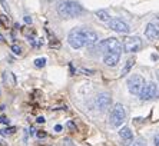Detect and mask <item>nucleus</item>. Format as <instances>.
<instances>
[{
    "instance_id": "6",
    "label": "nucleus",
    "mask_w": 159,
    "mask_h": 146,
    "mask_svg": "<svg viewBox=\"0 0 159 146\" xmlns=\"http://www.w3.org/2000/svg\"><path fill=\"white\" fill-rule=\"evenodd\" d=\"M98 50L103 52V53H106V52H109V50L122 52V44H120V42H119L118 39H115V37H109V39L100 42V43L98 44Z\"/></svg>"
},
{
    "instance_id": "20",
    "label": "nucleus",
    "mask_w": 159,
    "mask_h": 146,
    "mask_svg": "<svg viewBox=\"0 0 159 146\" xmlns=\"http://www.w3.org/2000/svg\"><path fill=\"white\" fill-rule=\"evenodd\" d=\"M0 4H2V7L4 9V11H7V13H10V6H9L7 0H0Z\"/></svg>"
},
{
    "instance_id": "32",
    "label": "nucleus",
    "mask_w": 159,
    "mask_h": 146,
    "mask_svg": "<svg viewBox=\"0 0 159 146\" xmlns=\"http://www.w3.org/2000/svg\"><path fill=\"white\" fill-rule=\"evenodd\" d=\"M155 146H159V135L155 136Z\"/></svg>"
},
{
    "instance_id": "24",
    "label": "nucleus",
    "mask_w": 159,
    "mask_h": 146,
    "mask_svg": "<svg viewBox=\"0 0 159 146\" xmlns=\"http://www.w3.org/2000/svg\"><path fill=\"white\" fill-rule=\"evenodd\" d=\"M36 136H37L39 139H43V138H46V132L39 130V132H36Z\"/></svg>"
},
{
    "instance_id": "34",
    "label": "nucleus",
    "mask_w": 159,
    "mask_h": 146,
    "mask_svg": "<svg viewBox=\"0 0 159 146\" xmlns=\"http://www.w3.org/2000/svg\"><path fill=\"white\" fill-rule=\"evenodd\" d=\"M152 59H153V60H158V55H152Z\"/></svg>"
},
{
    "instance_id": "29",
    "label": "nucleus",
    "mask_w": 159,
    "mask_h": 146,
    "mask_svg": "<svg viewBox=\"0 0 159 146\" xmlns=\"http://www.w3.org/2000/svg\"><path fill=\"white\" fill-rule=\"evenodd\" d=\"M25 22H26L27 25H30V23H32V17H30V16H25Z\"/></svg>"
},
{
    "instance_id": "25",
    "label": "nucleus",
    "mask_w": 159,
    "mask_h": 146,
    "mask_svg": "<svg viewBox=\"0 0 159 146\" xmlns=\"http://www.w3.org/2000/svg\"><path fill=\"white\" fill-rule=\"evenodd\" d=\"M133 146H146V142H145L143 139H139L138 142H135V145Z\"/></svg>"
},
{
    "instance_id": "30",
    "label": "nucleus",
    "mask_w": 159,
    "mask_h": 146,
    "mask_svg": "<svg viewBox=\"0 0 159 146\" xmlns=\"http://www.w3.org/2000/svg\"><path fill=\"white\" fill-rule=\"evenodd\" d=\"M55 132H57V133H59V132H62V126H60V125H56V126H55Z\"/></svg>"
},
{
    "instance_id": "12",
    "label": "nucleus",
    "mask_w": 159,
    "mask_h": 146,
    "mask_svg": "<svg viewBox=\"0 0 159 146\" xmlns=\"http://www.w3.org/2000/svg\"><path fill=\"white\" fill-rule=\"evenodd\" d=\"M119 136L122 138V145L123 146H130L133 143V135H132V130H130L129 128H122L120 130H119Z\"/></svg>"
},
{
    "instance_id": "14",
    "label": "nucleus",
    "mask_w": 159,
    "mask_h": 146,
    "mask_svg": "<svg viewBox=\"0 0 159 146\" xmlns=\"http://www.w3.org/2000/svg\"><path fill=\"white\" fill-rule=\"evenodd\" d=\"M95 15H96V17L99 19L100 22H107V23H109L112 20L111 16H109V13H107L106 10H98Z\"/></svg>"
},
{
    "instance_id": "21",
    "label": "nucleus",
    "mask_w": 159,
    "mask_h": 146,
    "mask_svg": "<svg viewBox=\"0 0 159 146\" xmlns=\"http://www.w3.org/2000/svg\"><path fill=\"white\" fill-rule=\"evenodd\" d=\"M49 48H50V49H59L60 48V43L57 40H52L50 43H49Z\"/></svg>"
},
{
    "instance_id": "19",
    "label": "nucleus",
    "mask_w": 159,
    "mask_h": 146,
    "mask_svg": "<svg viewBox=\"0 0 159 146\" xmlns=\"http://www.w3.org/2000/svg\"><path fill=\"white\" fill-rule=\"evenodd\" d=\"M0 23H2L4 27H7L9 23H10V20H9V17H6L4 15H2V16H0Z\"/></svg>"
},
{
    "instance_id": "5",
    "label": "nucleus",
    "mask_w": 159,
    "mask_h": 146,
    "mask_svg": "<svg viewBox=\"0 0 159 146\" xmlns=\"http://www.w3.org/2000/svg\"><path fill=\"white\" fill-rule=\"evenodd\" d=\"M123 49L126 53H136L142 49V40L139 36H128L123 42Z\"/></svg>"
},
{
    "instance_id": "7",
    "label": "nucleus",
    "mask_w": 159,
    "mask_h": 146,
    "mask_svg": "<svg viewBox=\"0 0 159 146\" xmlns=\"http://www.w3.org/2000/svg\"><path fill=\"white\" fill-rule=\"evenodd\" d=\"M156 93H158L156 84L153 83V82H149V83H146L143 86V89H142L139 98H141L142 100H151V99H153L156 96Z\"/></svg>"
},
{
    "instance_id": "31",
    "label": "nucleus",
    "mask_w": 159,
    "mask_h": 146,
    "mask_svg": "<svg viewBox=\"0 0 159 146\" xmlns=\"http://www.w3.org/2000/svg\"><path fill=\"white\" fill-rule=\"evenodd\" d=\"M29 133H30V135H34V133H36V129H34V128H30L29 129Z\"/></svg>"
},
{
    "instance_id": "1",
    "label": "nucleus",
    "mask_w": 159,
    "mask_h": 146,
    "mask_svg": "<svg viewBox=\"0 0 159 146\" xmlns=\"http://www.w3.org/2000/svg\"><path fill=\"white\" fill-rule=\"evenodd\" d=\"M82 6L76 2H72V0H62L57 4V13H59L62 17L70 19V17H78L82 15Z\"/></svg>"
},
{
    "instance_id": "28",
    "label": "nucleus",
    "mask_w": 159,
    "mask_h": 146,
    "mask_svg": "<svg viewBox=\"0 0 159 146\" xmlns=\"http://www.w3.org/2000/svg\"><path fill=\"white\" fill-rule=\"evenodd\" d=\"M63 142H65V145H66V146H73V143H70L72 142L70 139H65Z\"/></svg>"
},
{
    "instance_id": "13",
    "label": "nucleus",
    "mask_w": 159,
    "mask_h": 146,
    "mask_svg": "<svg viewBox=\"0 0 159 146\" xmlns=\"http://www.w3.org/2000/svg\"><path fill=\"white\" fill-rule=\"evenodd\" d=\"M85 37H86V46H92V44H95L98 42V33L93 32V30L90 29H86L85 27Z\"/></svg>"
},
{
    "instance_id": "16",
    "label": "nucleus",
    "mask_w": 159,
    "mask_h": 146,
    "mask_svg": "<svg viewBox=\"0 0 159 146\" xmlns=\"http://www.w3.org/2000/svg\"><path fill=\"white\" fill-rule=\"evenodd\" d=\"M27 42H29L33 48H40L42 44H43V42H42V39H36V37L33 36H29L27 37Z\"/></svg>"
},
{
    "instance_id": "8",
    "label": "nucleus",
    "mask_w": 159,
    "mask_h": 146,
    "mask_svg": "<svg viewBox=\"0 0 159 146\" xmlns=\"http://www.w3.org/2000/svg\"><path fill=\"white\" fill-rule=\"evenodd\" d=\"M120 53L122 52H118V50H109L105 53L103 56V63L106 66H111V67H113V66L118 65L119 59H120Z\"/></svg>"
},
{
    "instance_id": "17",
    "label": "nucleus",
    "mask_w": 159,
    "mask_h": 146,
    "mask_svg": "<svg viewBox=\"0 0 159 146\" xmlns=\"http://www.w3.org/2000/svg\"><path fill=\"white\" fill-rule=\"evenodd\" d=\"M34 66H36V67H44V66H46V59L37 57L36 60H34Z\"/></svg>"
},
{
    "instance_id": "36",
    "label": "nucleus",
    "mask_w": 159,
    "mask_h": 146,
    "mask_svg": "<svg viewBox=\"0 0 159 146\" xmlns=\"http://www.w3.org/2000/svg\"><path fill=\"white\" fill-rule=\"evenodd\" d=\"M0 93H2V90H0Z\"/></svg>"
},
{
    "instance_id": "22",
    "label": "nucleus",
    "mask_w": 159,
    "mask_h": 146,
    "mask_svg": "<svg viewBox=\"0 0 159 146\" xmlns=\"http://www.w3.org/2000/svg\"><path fill=\"white\" fill-rule=\"evenodd\" d=\"M66 126H67V129H70V130H76V123H75V122H72V121L67 122Z\"/></svg>"
},
{
    "instance_id": "10",
    "label": "nucleus",
    "mask_w": 159,
    "mask_h": 146,
    "mask_svg": "<svg viewBox=\"0 0 159 146\" xmlns=\"http://www.w3.org/2000/svg\"><path fill=\"white\" fill-rule=\"evenodd\" d=\"M111 103H112V99L107 93H100V95H98V98H96L98 109H100L102 112H103V110H106L107 107L111 106Z\"/></svg>"
},
{
    "instance_id": "15",
    "label": "nucleus",
    "mask_w": 159,
    "mask_h": 146,
    "mask_svg": "<svg viewBox=\"0 0 159 146\" xmlns=\"http://www.w3.org/2000/svg\"><path fill=\"white\" fill-rule=\"evenodd\" d=\"M135 65V59H129L128 62H126V65H125V67L122 69V72H120V76H126L128 73H129V70L132 69V66Z\"/></svg>"
},
{
    "instance_id": "26",
    "label": "nucleus",
    "mask_w": 159,
    "mask_h": 146,
    "mask_svg": "<svg viewBox=\"0 0 159 146\" xmlns=\"http://www.w3.org/2000/svg\"><path fill=\"white\" fill-rule=\"evenodd\" d=\"M0 123L9 125V119H7V117H4V116H0Z\"/></svg>"
},
{
    "instance_id": "4",
    "label": "nucleus",
    "mask_w": 159,
    "mask_h": 146,
    "mask_svg": "<svg viewBox=\"0 0 159 146\" xmlns=\"http://www.w3.org/2000/svg\"><path fill=\"white\" fill-rule=\"evenodd\" d=\"M145 79L141 75H132V76L128 79V89L132 95H141L142 89L145 86Z\"/></svg>"
},
{
    "instance_id": "23",
    "label": "nucleus",
    "mask_w": 159,
    "mask_h": 146,
    "mask_svg": "<svg viewBox=\"0 0 159 146\" xmlns=\"http://www.w3.org/2000/svg\"><path fill=\"white\" fill-rule=\"evenodd\" d=\"M15 130H16V128H13V126H11V128L6 129V130H2L0 133H2V135H7V133H15Z\"/></svg>"
},
{
    "instance_id": "11",
    "label": "nucleus",
    "mask_w": 159,
    "mask_h": 146,
    "mask_svg": "<svg viewBox=\"0 0 159 146\" xmlns=\"http://www.w3.org/2000/svg\"><path fill=\"white\" fill-rule=\"evenodd\" d=\"M145 36L148 37L149 40H158L159 39V26L155 23H149L145 29Z\"/></svg>"
},
{
    "instance_id": "35",
    "label": "nucleus",
    "mask_w": 159,
    "mask_h": 146,
    "mask_svg": "<svg viewBox=\"0 0 159 146\" xmlns=\"http://www.w3.org/2000/svg\"><path fill=\"white\" fill-rule=\"evenodd\" d=\"M156 77H158V82H159V69L156 70Z\"/></svg>"
},
{
    "instance_id": "18",
    "label": "nucleus",
    "mask_w": 159,
    "mask_h": 146,
    "mask_svg": "<svg viewBox=\"0 0 159 146\" xmlns=\"http://www.w3.org/2000/svg\"><path fill=\"white\" fill-rule=\"evenodd\" d=\"M11 52H13L15 55L20 56V55H22V48H20L19 44H13V46H11Z\"/></svg>"
},
{
    "instance_id": "33",
    "label": "nucleus",
    "mask_w": 159,
    "mask_h": 146,
    "mask_svg": "<svg viewBox=\"0 0 159 146\" xmlns=\"http://www.w3.org/2000/svg\"><path fill=\"white\" fill-rule=\"evenodd\" d=\"M0 43H4V37H3V34H0Z\"/></svg>"
},
{
    "instance_id": "3",
    "label": "nucleus",
    "mask_w": 159,
    "mask_h": 146,
    "mask_svg": "<svg viewBox=\"0 0 159 146\" xmlns=\"http://www.w3.org/2000/svg\"><path fill=\"white\" fill-rule=\"evenodd\" d=\"M125 119H126V112H125V109H123V106L120 105V103H116L111 112L109 122H111V125L113 128H119V126L125 122Z\"/></svg>"
},
{
    "instance_id": "2",
    "label": "nucleus",
    "mask_w": 159,
    "mask_h": 146,
    "mask_svg": "<svg viewBox=\"0 0 159 146\" xmlns=\"http://www.w3.org/2000/svg\"><path fill=\"white\" fill-rule=\"evenodd\" d=\"M67 42L73 49H80L86 46V37H85V27H75L67 34Z\"/></svg>"
},
{
    "instance_id": "27",
    "label": "nucleus",
    "mask_w": 159,
    "mask_h": 146,
    "mask_svg": "<svg viewBox=\"0 0 159 146\" xmlns=\"http://www.w3.org/2000/svg\"><path fill=\"white\" fill-rule=\"evenodd\" d=\"M36 122H37V123H44V122H46V119H44L43 116H39V117L36 119Z\"/></svg>"
},
{
    "instance_id": "9",
    "label": "nucleus",
    "mask_w": 159,
    "mask_h": 146,
    "mask_svg": "<svg viewBox=\"0 0 159 146\" xmlns=\"http://www.w3.org/2000/svg\"><path fill=\"white\" fill-rule=\"evenodd\" d=\"M109 27L118 33H129V29H130L128 26V23H125L122 19H112L109 22Z\"/></svg>"
}]
</instances>
